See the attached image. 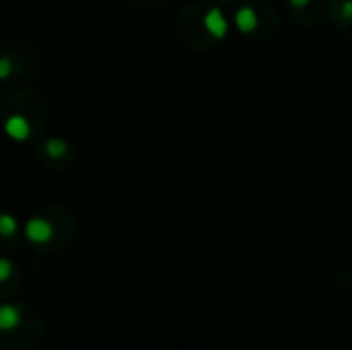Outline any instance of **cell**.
<instances>
[{
	"instance_id": "277c9868",
	"label": "cell",
	"mask_w": 352,
	"mask_h": 350,
	"mask_svg": "<svg viewBox=\"0 0 352 350\" xmlns=\"http://www.w3.org/2000/svg\"><path fill=\"white\" fill-rule=\"evenodd\" d=\"M23 313L17 305L5 303L0 305V332H13L21 325Z\"/></svg>"
},
{
	"instance_id": "6da1fadb",
	"label": "cell",
	"mask_w": 352,
	"mask_h": 350,
	"mask_svg": "<svg viewBox=\"0 0 352 350\" xmlns=\"http://www.w3.org/2000/svg\"><path fill=\"white\" fill-rule=\"evenodd\" d=\"M25 237L36 245H44L54 237V225L44 216H32L25 223Z\"/></svg>"
},
{
	"instance_id": "ba28073f",
	"label": "cell",
	"mask_w": 352,
	"mask_h": 350,
	"mask_svg": "<svg viewBox=\"0 0 352 350\" xmlns=\"http://www.w3.org/2000/svg\"><path fill=\"white\" fill-rule=\"evenodd\" d=\"M13 262L9 258H0V284L7 282L13 276Z\"/></svg>"
},
{
	"instance_id": "3957f363",
	"label": "cell",
	"mask_w": 352,
	"mask_h": 350,
	"mask_svg": "<svg viewBox=\"0 0 352 350\" xmlns=\"http://www.w3.org/2000/svg\"><path fill=\"white\" fill-rule=\"evenodd\" d=\"M204 27L212 38L223 40L229 32V21L225 17V13L218 7H212L206 15H204Z\"/></svg>"
},
{
	"instance_id": "30bf717a",
	"label": "cell",
	"mask_w": 352,
	"mask_h": 350,
	"mask_svg": "<svg viewBox=\"0 0 352 350\" xmlns=\"http://www.w3.org/2000/svg\"><path fill=\"white\" fill-rule=\"evenodd\" d=\"M342 17H344L346 21H352V0H348V3L344 5V9H342Z\"/></svg>"
},
{
	"instance_id": "8992f818",
	"label": "cell",
	"mask_w": 352,
	"mask_h": 350,
	"mask_svg": "<svg viewBox=\"0 0 352 350\" xmlns=\"http://www.w3.org/2000/svg\"><path fill=\"white\" fill-rule=\"evenodd\" d=\"M44 151L50 159H60L68 153V142H64L62 138H50L44 145Z\"/></svg>"
},
{
	"instance_id": "5b68a950",
	"label": "cell",
	"mask_w": 352,
	"mask_h": 350,
	"mask_svg": "<svg viewBox=\"0 0 352 350\" xmlns=\"http://www.w3.org/2000/svg\"><path fill=\"white\" fill-rule=\"evenodd\" d=\"M257 13L251 9V7H241L237 13H235V25H237V29L239 32H243V34H251V32H255L257 29Z\"/></svg>"
},
{
	"instance_id": "9c48e42d",
	"label": "cell",
	"mask_w": 352,
	"mask_h": 350,
	"mask_svg": "<svg viewBox=\"0 0 352 350\" xmlns=\"http://www.w3.org/2000/svg\"><path fill=\"white\" fill-rule=\"evenodd\" d=\"M13 75V62L9 58H0V81H5Z\"/></svg>"
},
{
	"instance_id": "8fae6325",
	"label": "cell",
	"mask_w": 352,
	"mask_h": 350,
	"mask_svg": "<svg viewBox=\"0 0 352 350\" xmlns=\"http://www.w3.org/2000/svg\"><path fill=\"white\" fill-rule=\"evenodd\" d=\"M309 3H311V0H290V5L297 7V9H303V7H307Z\"/></svg>"
},
{
	"instance_id": "52a82bcc",
	"label": "cell",
	"mask_w": 352,
	"mask_h": 350,
	"mask_svg": "<svg viewBox=\"0 0 352 350\" xmlns=\"http://www.w3.org/2000/svg\"><path fill=\"white\" fill-rule=\"evenodd\" d=\"M17 229H19V223H17V218L13 214H9V212L0 214V235L13 237L17 233Z\"/></svg>"
},
{
	"instance_id": "7a4b0ae2",
	"label": "cell",
	"mask_w": 352,
	"mask_h": 350,
	"mask_svg": "<svg viewBox=\"0 0 352 350\" xmlns=\"http://www.w3.org/2000/svg\"><path fill=\"white\" fill-rule=\"evenodd\" d=\"M5 134L15 142H25L32 136V124L23 114H13L5 122Z\"/></svg>"
}]
</instances>
